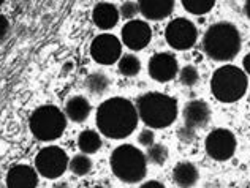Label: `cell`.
<instances>
[{"label": "cell", "instance_id": "obj_8", "mask_svg": "<svg viewBox=\"0 0 250 188\" xmlns=\"http://www.w3.org/2000/svg\"><path fill=\"white\" fill-rule=\"evenodd\" d=\"M37 171L46 179H57L68 166V157L61 147L49 146L38 152L35 158Z\"/></svg>", "mask_w": 250, "mask_h": 188}, {"label": "cell", "instance_id": "obj_25", "mask_svg": "<svg viewBox=\"0 0 250 188\" xmlns=\"http://www.w3.org/2000/svg\"><path fill=\"white\" fill-rule=\"evenodd\" d=\"M200 79V73L193 65H186L182 70H179V81L182 86L186 87H193Z\"/></svg>", "mask_w": 250, "mask_h": 188}, {"label": "cell", "instance_id": "obj_33", "mask_svg": "<svg viewBox=\"0 0 250 188\" xmlns=\"http://www.w3.org/2000/svg\"><path fill=\"white\" fill-rule=\"evenodd\" d=\"M52 188H68V185L62 182V184H56V185H54V187H52Z\"/></svg>", "mask_w": 250, "mask_h": 188}, {"label": "cell", "instance_id": "obj_18", "mask_svg": "<svg viewBox=\"0 0 250 188\" xmlns=\"http://www.w3.org/2000/svg\"><path fill=\"white\" fill-rule=\"evenodd\" d=\"M65 113L73 122H84L90 114V103L84 96H71L65 105Z\"/></svg>", "mask_w": 250, "mask_h": 188}, {"label": "cell", "instance_id": "obj_3", "mask_svg": "<svg viewBox=\"0 0 250 188\" xmlns=\"http://www.w3.org/2000/svg\"><path fill=\"white\" fill-rule=\"evenodd\" d=\"M136 111L147 127L167 128L177 117V101L165 94L149 92L138 98Z\"/></svg>", "mask_w": 250, "mask_h": 188}, {"label": "cell", "instance_id": "obj_7", "mask_svg": "<svg viewBox=\"0 0 250 188\" xmlns=\"http://www.w3.org/2000/svg\"><path fill=\"white\" fill-rule=\"evenodd\" d=\"M165 38L173 49L186 51L195 46L196 40H198V30L192 21L186 18H177L167 25Z\"/></svg>", "mask_w": 250, "mask_h": 188}, {"label": "cell", "instance_id": "obj_21", "mask_svg": "<svg viewBox=\"0 0 250 188\" xmlns=\"http://www.w3.org/2000/svg\"><path fill=\"white\" fill-rule=\"evenodd\" d=\"M141 70V62L133 54H125L119 59V71L124 76H136Z\"/></svg>", "mask_w": 250, "mask_h": 188}, {"label": "cell", "instance_id": "obj_26", "mask_svg": "<svg viewBox=\"0 0 250 188\" xmlns=\"http://www.w3.org/2000/svg\"><path fill=\"white\" fill-rule=\"evenodd\" d=\"M138 11H140V8H138V3L135 2H124L122 6H121V11H119V15L125 19H133L136 15H138Z\"/></svg>", "mask_w": 250, "mask_h": 188}, {"label": "cell", "instance_id": "obj_1", "mask_svg": "<svg viewBox=\"0 0 250 188\" xmlns=\"http://www.w3.org/2000/svg\"><path fill=\"white\" fill-rule=\"evenodd\" d=\"M136 106L130 100L109 98L103 101L97 111V127L108 138L124 139L135 132L138 125Z\"/></svg>", "mask_w": 250, "mask_h": 188}, {"label": "cell", "instance_id": "obj_2", "mask_svg": "<svg viewBox=\"0 0 250 188\" xmlns=\"http://www.w3.org/2000/svg\"><path fill=\"white\" fill-rule=\"evenodd\" d=\"M203 51L212 60L227 62L241 51V34L231 22H215L203 37Z\"/></svg>", "mask_w": 250, "mask_h": 188}, {"label": "cell", "instance_id": "obj_27", "mask_svg": "<svg viewBox=\"0 0 250 188\" xmlns=\"http://www.w3.org/2000/svg\"><path fill=\"white\" fill-rule=\"evenodd\" d=\"M154 141H155V134L152 133V130H147V128L143 130V132L140 133V136H138V142L144 147L152 146Z\"/></svg>", "mask_w": 250, "mask_h": 188}, {"label": "cell", "instance_id": "obj_6", "mask_svg": "<svg viewBox=\"0 0 250 188\" xmlns=\"http://www.w3.org/2000/svg\"><path fill=\"white\" fill-rule=\"evenodd\" d=\"M30 132L40 141H54L61 138L65 127L67 117L56 106H42L30 115Z\"/></svg>", "mask_w": 250, "mask_h": 188}, {"label": "cell", "instance_id": "obj_10", "mask_svg": "<svg viewBox=\"0 0 250 188\" xmlns=\"http://www.w3.org/2000/svg\"><path fill=\"white\" fill-rule=\"evenodd\" d=\"M90 54L94 60L100 65H113L121 59L122 44L114 35L102 34L90 44Z\"/></svg>", "mask_w": 250, "mask_h": 188}, {"label": "cell", "instance_id": "obj_34", "mask_svg": "<svg viewBox=\"0 0 250 188\" xmlns=\"http://www.w3.org/2000/svg\"><path fill=\"white\" fill-rule=\"evenodd\" d=\"M3 2H5V0H0V5H2V3H3Z\"/></svg>", "mask_w": 250, "mask_h": 188}, {"label": "cell", "instance_id": "obj_32", "mask_svg": "<svg viewBox=\"0 0 250 188\" xmlns=\"http://www.w3.org/2000/svg\"><path fill=\"white\" fill-rule=\"evenodd\" d=\"M244 11H246V16L250 19V0H246V6H244Z\"/></svg>", "mask_w": 250, "mask_h": 188}, {"label": "cell", "instance_id": "obj_9", "mask_svg": "<svg viewBox=\"0 0 250 188\" xmlns=\"http://www.w3.org/2000/svg\"><path fill=\"white\" fill-rule=\"evenodd\" d=\"M206 152L215 161H227L236 152V138L227 128H215L206 138Z\"/></svg>", "mask_w": 250, "mask_h": 188}, {"label": "cell", "instance_id": "obj_12", "mask_svg": "<svg viewBox=\"0 0 250 188\" xmlns=\"http://www.w3.org/2000/svg\"><path fill=\"white\" fill-rule=\"evenodd\" d=\"M149 76L159 82H168L174 79L176 75L179 73V63L176 57L169 53H159L154 57H150L149 65Z\"/></svg>", "mask_w": 250, "mask_h": 188}, {"label": "cell", "instance_id": "obj_20", "mask_svg": "<svg viewBox=\"0 0 250 188\" xmlns=\"http://www.w3.org/2000/svg\"><path fill=\"white\" fill-rule=\"evenodd\" d=\"M109 87V79L104 73H92L85 77V89L92 95H103Z\"/></svg>", "mask_w": 250, "mask_h": 188}, {"label": "cell", "instance_id": "obj_11", "mask_svg": "<svg viewBox=\"0 0 250 188\" xmlns=\"http://www.w3.org/2000/svg\"><path fill=\"white\" fill-rule=\"evenodd\" d=\"M152 38V30L149 24L138 19H131L122 27V41L127 48L133 51H141L149 44Z\"/></svg>", "mask_w": 250, "mask_h": 188}, {"label": "cell", "instance_id": "obj_15", "mask_svg": "<svg viewBox=\"0 0 250 188\" xmlns=\"http://www.w3.org/2000/svg\"><path fill=\"white\" fill-rule=\"evenodd\" d=\"M6 185H8V188H37V171L25 165L13 166L8 171V176H6Z\"/></svg>", "mask_w": 250, "mask_h": 188}, {"label": "cell", "instance_id": "obj_28", "mask_svg": "<svg viewBox=\"0 0 250 188\" xmlns=\"http://www.w3.org/2000/svg\"><path fill=\"white\" fill-rule=\"evenodd\" d=\"M177 136H179L181 141L190 142V141H193V138H195V130L193 128H188L187 125H184V127L179 128V132H177Z\"/></svg>", "mask_w": 250, "mask_h": 188}, {"label": "cell", "instance_id": "obj_17", "mask_svg": "<svg viewBox=\"0 0 250 188\" xmlns=\"http://www.w3.org/2000/svg\"><path fill=\"white\" fill-rule=\"evenodd\" d=\"M200 179L198 168L190 161H181L173 169V180L181 188H192Z\"/></svg>", "mask_w": 250, "mask_h": 188}, {"label": "cell", "instance_id": "obj_14", "mask_svg": "<svg viewBox=\"0 0 250 188\" xmlns=\"http://www.w3.org/2000/svg\"><path fill=\"white\" fill-rule=\"evenodd\" d=\"M140 13L150 21L168 18L174 8V0H138Z\"/></svg>", "mask_w": 250, "mask_h": 188}, {"label": "cell", "instance_id": "obj_23", "mask_svg": "<svg viewBox=\"0 0 250 188\" xmlns=\"http://www.w3.org/2000/svg\"><path fill=\"white\" fill-rule=\"evenodd\" d=\"M146 160L149 161V163L157 165V166L165 165V161L168 160V149L163 144L149 146L147 152H146Z\"/></svg>", "mask_w": 250, "mask_h": 188}, {"label": "cell", "instance_id": "obj_22", "mask_svg": "<svg viewBox=\"0 0 250 188\" xmlns=\"http://www.w3.org/2000/svg\"><path fill=\"white\" fill-rule=\"evenodd\" d=\"M184 8L192 15H206L214 8L215 0H181Z\"/></svg>", "mask_w": 250, "mask_h": 188}, {"label": "cell", "instance_id": "obj_13", "mask_svg": "<svg viewBox=\"0 0 250 188\" xmlns=\"http://www.w3.org/2000/svg\"><path fill=\"white\" fill-rule=\"evenodd\" d=\"M210 119V108L203 100H192L184 106V122L188 128H205Z\"/></svg>", "mask_w": 250, "mask_h": 188}, {"label": "cell", "instance_id": "obj_24", "mask_svg": "<svg viewBox=\"0 0 250 188\" xmlns=\"http://www.w3.org/2000/svg\"><path fill=\"white\" fill-rule=\"evenodd\" d=\"M70 171L76 174V176H85L92 169V161L87 158V155H76L75 158L70 161Z\"/></svg>", "mask_w": 250, "mask_h": 188}, {"label": "cell", "instance_id": "obj_30", "mask_svg": "<svg viewBox=\"0 0 250 188\" xmlns=\"http://www.w3.org/2000/svg\"><path fill=\"white\" fill-rule=\"evenodd\" d=\"M140 188H165V185L160 184V182H157V180H149V182L143 184Z\"/></svg>", "mask_w": 250, "mask_h": 188}, {"label": "cell", "instance_id": "obj_31", "mask_svg": "<svg viewBox=\"0 0 250 188\" xmlns=\"http://www.w3.org/2000/svg\"><path fill=\"white\" fill-rule=\"evenodd\" d=\"M242 65H244L246 73H247V75H250V53L244 57V62H242Z\"/></svg>", "mask_w": 250, "mask_h": 188}, {"label": "cell", "instance_id": "obj_5", "mask_svg": "<svg viewBox=\"0 0 250 188\" xmlns=\"http://www.w3.org/2000/svg\"><path fill=\"white\" fill-rule=\"evenodd\" d=\"M249 86L247 75L234 65H225L215 70L210 79V90L222 103H234L244 96Z\"/></svg>", "mask_w": 250, "mask_h": 188}, {"label": "cell", "instance_id": "obj_19", "mask_svg": "<svg viewBox=\"0 0 250 188\" xmlns=\"http://www.w3.org/2000/svg\"><path fill=\"white\" fill-rule=\"evenodd\" d=\"M78 146H80V149L85 155H87V153H95L98 149L102 147L100 134H98L97 132H92V130H85V132H83L80 134Z\"/></svg>", "mask_w": 250, "mask_h": 188}, {"label": "cell", "instance_id": "obj_29", "mask_svg": "<svg viewBox=\"0 0 250 188\" xmlns=\"http://www.w3.org/2000/svg\"><path fill=\"white\" fill-rule=\"evenodd\" d=\"M8 19H6L3 15H0V38H3L8 32Z\"/></svg>", "mask_w": 250, "mask_h": 188}, {"label": "cell", "instance_id": "obj_16", "mask_svg": "<svg viewBox=\"0 0 250 188\" xmlns=\"http://www.w3.org/2000/svg\"><path fill=\"white\" fill-rule=\"evenodd\" d=\"M92 16H94V22L98 29L109 30L117 24L121 15H119V10H117L113 3L102 2L94 8V15Z\"/></svg>", "mask_w": 250, "mask_h": 188}, {"label": "cell", "instance_id": "obj_4", "mask_svg": "<svg viewBox=\"0 0 250 188\" xmlns=\"http://www.w3.org/2000/svg\"><path fill=\"white\" fill-rule=\"evenodd\" d=\"M111 169L125 184H136L146 177L147 172V160L140 149L124 144L114 149L111 153Z\"/></svg>", "mask_w": 250, "mask_h": 188}]
</instances>
